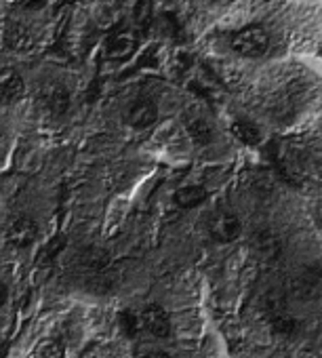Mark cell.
<instances>
[{"instance_id": "17", "label": "cell", "mask_w": 322, "mask_h": 358, "mask_svg": "<svg viewBox=\"0 0 322 358\" xmlns=\"http://www.w3.org/2000/svg\"><path fill=\"white\" fill-rule=\"evenodd\" d=\"M120 329H122L124 335L135 337V335L141 331V318H139V314H135V312H131V310L122 312V314H120Z\"/></svg>"}, {"instance_id": "2", "label": "cell", "mask_w": 322, "mask_h": 358, "mask_svg": "<svg viewBox=\"0 0 322 358\" xmlns=\"http://www.w3.org/2000/svg\"><path fill=\"white\" fill-rule=\"evenodd\" d=\"M263 312H265V318L270 322V327L282 335V337H293L297 335L299 331V322L297 318L286 310V303L280 295H268L265 297V303H263Z\"/></svg>"}, {"instance_id": "19", "label": "cell", "mask_w": 322, "mask_h": 358, "mask_svg": "<svg viewBox=\"0 0 322 358\" xmlns=\"http://www.w3.org/2000/svg\"><path fill=\"white\" fill-rule=\"evenodd\" d=\"M160 30H163L167 36H177L180 24H177V20H175L171 13H165L163 20H160Z\"/></svg>"}, {"instance_id": "7", "label": "cell", "mask_w": 322, "mask_h": 358, "mask_svg": "<svg viewBox=\"0 0 322 358\" xmlns=\"http://www.w3.org/2000/svg\"><path fill=\"white\" fill-rule=\"evenodd\" d=\"M105 57L112 62H126L137 51V36L133 32H116L105 43Z\"/></svg>"}, {"instance_id": "18", "label": "cell", "mask_w": 322, "mask_h": 358, "mask_svg": "<svg viewBox=\"0 0 322 358\" xmlns=\"http://www.w3.org/2000/svg\"><path fill=\"white\" fill-rule=\"evenodd\" d=\"M64 245H66V238H64V236H55L53 241H49V243L43 247L38 262H43V264H47V262H53V259L59 255V251L64 249Z\"/></svg>"}, {"instance_id": "13", "label": "cell", "mask_w": 322, "mask_h": 358, "mask_svg": "<svg viewBox=\"0 0 322 358\" xmlns=\"http://www.w3.org/2000/svg\"><path fill=\"white\" fill-rule=\"evenodd\" d=\"M32 358H66V348L61 341L53 339V337H47V339H41L32 352Z\"/></svg>"}, {"instance_id": "1", "label": "cell", "mask_w": 322, "mask_h": 358, "mask_svg": "<svg viewBox=\"0 0 322 358\" xmlns=\"http://www.w3.org/2000/svg\"><path fill=\"white\" fill-rule=\"evenodd\" d=\"M232 49L247 57V59H257V57H263L268 53V47H270V34L263 26H257V24H251L238 32H234L232 41H230Z\"/></svg>"}, {"instance_id": "14", "label": "cell", "mask_w": 322, "mask_h": 358, "mask_svg": "<svg viewBox=\"0 0 322 358\" xmlns=\"http://www.w3.org/2000/svg\"><path fill=\"white\" fill-rule=\"evenodd\" d=\"M232 133H234V137H238V141H242L244 145H257L259 139H261L259 129H257L253 122H249V120H236V122L232 124Z\"/></svg>"}, {"instance_id": "10", "label": "cell", "mask_w": 322, "mask_h": 358, "mask_svg": "<svg viewBox=\"0 0 322 358\" xmlns=\"http://www.w3.org/2000/svg\"><path fill=\"white\" fill-rule=\"evenodd\" d=\"M43 103L49 114L64 116L70 108V93L64 85H51L43 95Z\"/></svg>"}, {"instance_id": "3", "label": "cell", "mask_w": 322, "mask_h": 358, "mask_svg": "<svg viewBox=\"0 0 322 358\" xmlns=\"http://www.w3.org/2000/svg\"><path fill=\"white\" fill-rule=\"evenodd\" d=\"M5 47L13 53H30L36 45V36L30 26L20 20H7L3 28Z\"/></svg>"}, {"instance_id": "22", "label": "cell", "mask_w": 322, "mask_h": 358, "mask_svg": "<svg viewBox=\"0 0 322 358\" xmlns=\"http://www.w3.org/2000/svg\"><path fill=\"white\" fill-rule=\"evenodd\" d=\"M7 295H9V289H7V285H5V280L0 278V308L5 306V301H7Z\"/></svg>"}, {"instance_id": "9", "label": "cell", "mask_w": 322, "mask_h": 358, "mask_svg": "<svg viewBox=\"0 0 322 358\" xmlns=\"http://www.w3.org/2000/svg\"><path fill=\"white\" fill-rule=\"evenodd\" d=\"M184 124H186V131H188V135L192 137V141L196 145H209L213 141V137H215L211 122L207 118L198 116V114H188L184 118Z\"/></svg>"}, {"instance_id": "6", "label": "cell", "mask_w": 322, "mask_h": 358, "mask_svg": "<svg viewBox=\"0 0 322 358\" xmlns=\"http://www.w3.org/2000/svg\"><path fill=\"white\" fill-rule=\"evenodd\" d=\"M38 234V226L32 217L28 215H20L15 217L9 228H7V241L15 247V249H26L36 241Z\"/></svg>"}, {"instance_id": "12", "label": "cell", "mask_w": 322, "mask_h": 358, "mask_svg": "<svg viewBox=\"0 0 322 358\" xmlns=\"http://www.w3.org/2000/svg\"><path fill=\"white\" fill-rule=\"evenodd\" d=\"M24 80L20 74H7L0 78V103H15L24 95Z\"/></svg>"}, {"instance_id": "11", "label": "cell", "mask_w": 322, "mask_h": 358, "mask_svg": "<svg viewBox=\"0 0 322 358\" xmlns=\"http://www.w3.org/2000/svg\"><path fill=\"white\" fill-rule=\"evenodd\" d=\"M207 199H209L207 188L194 186V184H192V186H184V188H180V190L173 194V203H175L177 207H182V209H194V207L203 205Z\"/></svg>"}, {"instance_id": "20", "label": "cell", "mask_w": 322, "mask_h": 358, "mask_svg": "<svg viewBox=\"0 0 322 358\" xmlns=\"http://www.w3.org/2000/svg\"><path fill=\"white\" fill-rule=\"evenodd\" d=\"M17 3H22L26 9H41L47 3V0H17Z\"/></svg>"}, {"instance_id": "8", "label": "cell", "mask_w": 322, "mask_h": 358, "mask_svg": "<svg viewBox=\"0 0 322 358\" xmlns=\"http://www.w3.org/2000/svg\"><path fill=\"white\" fill-rule=\"evenodd\" d=\"M211 234L219 243H234L242 234V224L234 213H219L211 224Z\"/></svg>"}, {"instance_id": "15", "label": "cell", "mask_w": 322, "mask_h": 358, "mask_svg": "<svg viewBox=\"0 0 322 358\" xmlns=\"http://www.w3.org/2000/svg\"><path fill=\"white\" fill-rule=\"evenodd\" d=\"M154 15V0H137L133 9V22L139 30H145Z\"/></svg>"}, {"instance_id": "5", "label": "cell", "mask_w": 322, "mask_h": 358, "mask_svg": "<svg viewBox=\"0 0 322 358\" xmlns=\"http://www.w3.org/2000/svg\"><path fill=\"white\" fill-rule=\"evenodd\" d=\"M158 120V108L152 99L147 97H137L129 103V110H126V122L137 129V131H143V129H149L152 124H156Z\"/></svg>"}, {"instance_id": "4", "label": "cell", "mask_w": 322, "mask_h": 358, "mask_svg": "<svg viewBox=\"0 0 322 358\" xmlns=\"http://www.w3.org/2000/svg\"><path fill=\"white\" fill-rule=\"evenodd\" d=\"M139 318H141V329H145L152 337L167 339L171 335V318L163 306H158V303L145 306Z\"/></svg>"}, {"instance_id": "16", "label": "cell", "mask_w": 322, "mask_h": 358, "mask_svg": "<svg viewBox=\"0 0 322 358\" xmlns=\"http://www.w3.org/2000/svg\"><path fill=\"white\" fill-rule=\"evenodd\" d=\"M255 249H257L259 257H263V259H276V257H278V253H280V245H278V241H276L274 236H270V234L259 236V238H257V243H255Z\"/></svg>"}, {"instance_id": "23", "label": "cell", "mask_w": 322, "mask_h": 358, "mask_svg": "<svg viewBox=\"0 0 322 358\" xmlns=\"http://www.w3.org/2000/svg\"><path fill=\"white\" fill-rule=\"evenodd\" d=\"M167 3H171V0H167Z\"/></svg>"}, {"instance_id": "21", "label": "cell", "mask_w": 322, "mask_h": 358, "mask_svg": "<svg viewBox=\"0 0 322 358\" xmlns=\"http://www.w3.org/2000/svg\"><path fill=\"white\" fill-rule=\"evenodd\" d=\"M143 358H175V356L169 354V352H165V350H152V352H147Z\"/></svg>"}]
</instances>
